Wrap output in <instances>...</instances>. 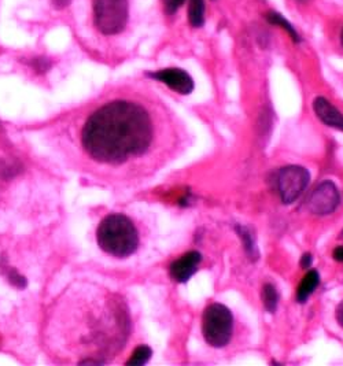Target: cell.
<instances>
[{
	"instance_id": "18",
	"label": "cell",
	"mask_w": 343,
	"mask_h": 366,
	"mask_svg": "<svg viewBox=\"0 0 343 366\" xmlns=\"http://www.w3.org/2000/svg\"><path fill=\"white\" fill-rule=\"evenodd\" d=\"M337 320H338L339 325L343 328V302L338 306V309H337Z\"/></svg>"
},
{
	"instance_id": "8",
	"label": "cell",
	"mask_w": 343,
	"mask_h": 366,
	"mask_svg": "<svg viewBox=\"0 0 343 366\" xmlns=\"http://www.w3.org/2000/svg\"><path fill=\"white\" fill-rule=\"evenodd\" d=\"M202 261V255L197 251H190L170 265V276L178 283H185L191 279Z\"/></svg>"
},
{
	"instance_id": "12",
	"label": "cell",
	"mask_w": 343,
	"mask_h": 366,
	"mask_svg": "<svg viewBox=\"0 0 343 366\" xmlns=\"http://www.w3.org/2000/svg\"><path fill=\"white\" fill-rule=\"evenodd\" d=\"M267 19H268V22L272 24V25L280 26L283 31H286V32L291 36V39H292L295 43H300V41H301V37L298 35V32L294 29V26L290 24L289 21H287L286 18L282 17L279 13H276V11H270V13L267 14Z\"/></svg>"
},
{
	"instance_id": "21",
	"label": "cell",
	"mask_w": 343,
	"mask_h": 366,
	"mask_svg": "<svg viewBox=\"0 0 343 366\" xmlns=\"http://www.w3.org/2000/svg\"><path fill=\"white\" fill-rule=\"evenodd\" d=\"M341 43H342V46H343V29H342V34H341Z\"/></svg>"
},
{
	"instance_id": "5",
	"label": "cell",
	"mask_w": 343,
	"mask_h": 366,
	"mask_svg": "<svg viewBox=\"0 0 343 366\" xmlns=\"http://www.w3.org/2000/svg\"><path fill=\"white\" fill-rule=\"evenodd\" d=\"M309 178V172L301 166H287L280 169L276 177V185L283 203L290 205L295 202L305 191Z\"/></svg>"
},
{
	"instance_id": "20",
	"label": "cell",
	"mask_w": 343,
	"mask_h": 366,
	"mask_svg": "<svg viewBox=\"0 0 343 366\" xmlns=\"http://www.w3.org/2000/svg\"><path fill=\"white\" fill-rule=\"evenodd\" d=\"M310 263H312V255H310V254H305V255L302 257L301 266H302V268H309V266H310Z\"/></svg>"
},
{
	"instance_id": "22",
	"label": "cell",
	"mask_w": 343,
	"mask_h": 366,
	"mask_svg": "<svg viewBox=\"0 0 343 366\" xmlns=\"http://www.w3.org/2000/svg\"><path fill=\"white\" fill-rule=\"evenodd\" d=\"M300 1H307V0H300Z\"/></svg>"
},
{
	"instance_id": "19",
	"label": "cell",
	"mask_w": 343,
	"mask_h": 366,
	"mask_svg": "<svg viewBox=\"0 0 343 366\" xmlns=\"http://www.w3.org/2000/svg\"><path fill=\"white\" fill-rule=\"evenodd\" d=\"M72 0H54V4L58 9H65L66 6L71 4Z\"/></svg>"
},
{
	"instance_id": "11",
	"label": "cell",
	"mask_w": 343,
	"mask_h": 366,
	"mask_svg": "<svg viewBox=\"0 0 343 366\" xmlns=\"http://www.w3.org/2000/svg\"><path fill=\"white\" fill-rule=\"evenodd\" d=\"M188 21L191 26L200 28L205 24V0H188Z\"/></svg>"
},
{
	"instance_id": "1",
	"label": "cell",
	"mask_w": 343,
	"mask_h": 366,
	"mask_svg": "<svg viewBox=\"0 0 343 366\" xmlns=\"http://www.w3.org/2000/svg\"><path fill=\"white\" fill-rule=\"evenodd\" d=\"M173 125L161 121L145 103L116 98L96 107L81 128V146L95 162L121 166L150 156L154 148L163 146L165 133H170Z\"/></svg>"
},
{
	"instance_id": "3",
	"label": "cell",
	"mask_w": 343,
	"mask_h": 366,
	"mask_svg": "<svg viewBox=\"0 0 343 366\" xmlns=\"http://www.w3.org/2000/svg\"><path fill=\"white\" fill-rule=\"evenodd\" d=\"M93 25L99 34L116 36L121 34L129 18L128 0H92Z\"/></svg>"
},
{
	"instance_id": "13",
	"label": "cell",
	"mask_w": 343,
	"mask_h": 366,
	"mask_svg": "<svg viewBox=\"0 0 343 366\" xmlns=\"http://www.w3.org/2000/svg\"><path fill=\"white\" fill-rule=\"evenodd\" d=\"M262 302L265 309L270 313H275L276 307H277V302H279V295L276 288L272 284H265L262 288Z\"/></svg>"
},
{
	"instance_id": "14",
	"label": "cell",
	"mask_w": 343,
	"mask_h": 366,
	"mask_svg": "<svg viewBox=\"0 0 343 366\" xmlns=\"http://www.w3.org/2000/svg\"><path fill=\"white\" fill-rule=\"evenodd\" d=\"M153 351L148 346H139L132 352L130 358L127 361V365L140 366L145 365L151 358Z\"/></svg>"
},
{
	"instance_id": "9",
	"label": "cell",
	"mask_w": 343,
	"mask_h": 366,
	"mask_svg": "<svg viewBox=\"0 0 343 366\" xmlns=\"http://www.w3.org/2000/svg\"><path fill=\"white\" fill-rule=\"evenodd\" d=\"M313 108L317 117L324 122L325 125L343 132L342 113L337 107L331 105L325 98H316L313 102Z\"/></svg>"
},
{
	"instance_id": "17",
	"label": "cell",
	"mask_w": 343,
	"mask_h": 366,
	"mask_svg": "<svg viewBox=\"0 0 343 366\" xmlns=\"http://www.w3.org/2000/svg\"><path fill=\"white\" fill-rule=\"evenodd\" d=\"M334 260L338 262H343V247H337L335 250H334Z\"/></svg>"
},
{
	"instance_id": "6",
	"label": "cell",
	"mask_w": 343,
	"mask_h": 366,
	"mask_svg": "<svg viewBox=\"0 0 343 366\" xmlns=\"http://www.w3.org/2000/svg\"><path fill=\"white\" fill-rule=\"evenodd\" d=\"M341 203V196L338 188L331 181L320 184L312 192L307 200V209L317 215H327L334 213Z\"/></svg>"
},
{
	"instance_id": "4",
	"label": "cell",
	"mask_w": 343,
	"mask_h": 366,
	"mask_svg": "<svg viewBox=\"0 0 343 366\" xmlns=\"http://www.w3.org/2000/svg\"><path fill=\"white\" fill-rule=\"evenodd\" d=\"M202 332L209 346L216 349L227 346L234 332V317L230 309L221 303L208 306L203 313Z\"/></svg>"
},
{
	"instance_id": "7",
	"label": "cell",
	"mask_w": 343,
	"mask_h": 366,
	"mask_svg": "<svg viewBox=\"0 0 343 366\" xmlns=\"http://www.w3.org/2000/svg\"><path fill=\"white\" fill-rule=\"evenodd\" d=\"M150 76L180 95H190L194 91V80L185 70L169 68L151 73Z\"/></svg>"
},
{
	"instance_id": "2",
	"label": "cell",
	"mask_w": 343,
	"mask_h": 366,
	"mask_svg": "<svg viewBox=\"0 0 343 366\" xmlns=\"http://www.w3.org/2000/svg\"><path fill=\"white\" fill-rule=\"evenodd\" d=\"M96 240L108 255L126 258L138 250L139 233L127 215L110 214L99 224Z\"/></svg>"
},
{
	"instance_id": "15",
	"label": "cell",
	"mask_w": 343,
	"mask_h": 366,
	"mask_svg": "<svg viewBox=\"0 0 343 366\" xmlns=\"http://www.w3.org/2000/svg\"><path fill=\"white\" fill-rule=\"evenodd\" d=\"M163 10L168 16H173L180 10L181 6L185 3V0H163Z\"/></svg>"
},
{
	"instance_id": "10",
	"label": "cell",
	"mask_w": 343,
	"mask_h": 366,
	"mask_svg": "<svg viewBox=\"0 0 343 366\" xmlns=\"http://www.w3.org/2000/svg\"><path fill=\"white\" fill-rule=\"evenodd\" d=\"M320 283V276L316 270H310L305 275V278L301 281L298 290H297V300L300 303L307 302V298L313 294V291L316 290V287Z\"/></svg>"
},
{
	"instance_id": "16",
	"label": "cell",
	"mask_w": 343,
	"mask_h": 366,
	"mask_svg": "<svg viewBox=\"0 0 343 366\" xmlns=\"http://www.w3.org/2000/svg\"><path fill=\"white\" fill-rule=\"evenodd\" d=\"M239 233H240V238H242V240L245 242V247H246V250L253 255L254 253V244L252 242V236H250V233L247 232V229L246 228H239Z\"/></svg>"
}]
</instances>
